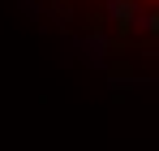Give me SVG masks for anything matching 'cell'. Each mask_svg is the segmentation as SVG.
<instances>
[{"mask_svg":"<svg viewBox=\"0 0 159 151\" xmlns=\"http://www.w3.org/2000/svg\"><path fill=\"white\" fill-rule=\"evenodd\" d=\"M82 56H86V65H103L107 39H103V35H86V39H82Z\"/></svg>","mask_w":159,"mask_h":151,"instance_id":"cell-1","label":"cell"},{"mask_svg":"<svg viewBox=\"0 0 159 151\" xmlns=\"http://www.w3.org/2000/svg\"><path fill=\"white\" fill-rule=\"evenodd\" d=\"M107 13H112V22H116V26H133V22H138L133 0H107Z\"/></svg>","mask_w":159,"mask_h":151,"instance_id":"cell-2","label":"cell"},{"mask_svg":"<svg viewBox=\"0 0 159 151\" xmlns=\"http://www.w3.org/2000/svg\"><path fill=\"white\" fill-rule=\"evenodd\" d=\"M142 26H146V30H159V13H146V22H142Z\"/></svg>","mask_w":159,"mask_h":151,"instance_id":"cell-3","label":"cell"}]
</instances>
